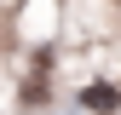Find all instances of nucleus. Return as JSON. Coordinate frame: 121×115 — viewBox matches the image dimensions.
<instances>
[{
    "label": "nucleus",
    "instance_id": "nucleus-1",
    "mask_svg": "<svg viewBox=\"0 0 121 115\" xmlns=\"http://www.w3.org/2000/svg\"><path fill=\"white\" fill-rule=\"evenodd\" d=\"M81 104H86V109H115V104H121V92H110V86H86Z\"/></svg>",
    "mask_w": 121,
    "mask_h": 115
}]
</instances>
